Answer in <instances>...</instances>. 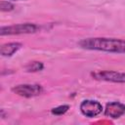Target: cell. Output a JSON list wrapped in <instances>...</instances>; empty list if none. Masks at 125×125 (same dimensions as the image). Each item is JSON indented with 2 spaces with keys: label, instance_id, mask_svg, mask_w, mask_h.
<instances>
[{
  "label": "cell",
  "instance_id": "52a82bcc",
  "mask_svg": "<svg viewBox=\"0 0 125 125\" xmlns=\"http://www.w3.org/2000/svg\"><path fill=\"white\" fill-rule=\"evenodd\" d=\"M21 47H22V44L20 42L5 43V44L1 45V47H0V55L2 57H12Z\"/></svg>",
  "mask_w": 125,
  "mask_h": 125
},
{
  "label": "cell",
  "instance_id": "8fae6325",
  "mask_svg": "<svg viewBox=\"0 0 125 125\" xmlns=\"http://www.w3.org/2000/svg\"><path fill=\"white\" fill-rule=\"evenodd\" d=\"M8 1H21V0H8Z\"/></svg>",
  "mask_w": 125,
  "mask_h": 125
},
{
  "label": "cell",
  "instance_id": "ba28073f",
  "mask_svg": "<svg viewBox=\"0 0 125 125\" xmlns=\"http://www.w3.org/2000/svg\"><path fill=\"white\" fill-rule=\"evenodd\" d=\"M43 68H44L43 62H37V61L30 62H28V63L24 66V69H25V71H27V72H37V71H41Z\"/></svg>",
  "mask_w": 125,
  "mask_h": 125
},
{
  "label": "cell",
  "instance_id": "3957f363",
  "mask_svg": "<svg viewBox=\"0 0 125 125\" xmlns=\"http://www.w3.org/2000/svg\"><path fill=\"white\" fill-rule=\"evenodd\" d=\"M91 76L98 81L125 83V72H120L115 70H97L91 72Z\"/></svg>",
  "mask_w": 125,
  "mask_h": 125
},
{
  "label": "cell",
  "instance_id": "9c48e42d",
  "mask_svg": "<svg viewBox=\"0 0 125 125\" xmlns=\"http://www.w3.org/2000/svg\"><path fill=\"white\" fill-rule=\"evenodd\" d=\"M68 109H69V105L68 104H62V105H59L57 107L52 108L51 112H52V114H55V115H62Z\"/></svg>",
  "mask_w": 125,
  "mask_h": 125
},
{
  "label": "cell",
  "instance_id": "7a4b0ae2",
  "mask_svg": "<svg viewBox=\"0 0 125 125\" xmlns=\"http://www.w3.org/2000/svg\"><path fill=\"white\" fill-rule=\"evenodd\" d=\"M40 30V26L36 23L24 22L12 25H5L0 27V35H21V34H32Z\"/></svg>",
  "mask_w": 125,
  "mask_h": 125
},
{
  "label": "cell",
  "instance_id": "6da1fadb",
  "mask_svg": "<svg viewBox=\"0 0 125 125\" xmlns=\"http://www.w3.org/2000/svg\"><path fill=\"white\" fill-rule=\"evenodd\" d=\"M78 45L85 50L112 54H125V40L120 38L90 37L80 40Z\"/></svg>",
  "mask_w": 125,
  "mask_h": 125
},
{
  "label": "cell",
  "instance_id": "277c9868",
  "mask_svg": "<svg viewBox=\"0 0 125 125\" xmlns=\"http://www.w3.org/2000/svg\"><path fill=\"white\" fill-rule=\"evenodd\" d=\"M11 90L14 94L26 99L37 97L43 93V88L39 84H19Z\"/></svg>",
  "mask_w": 125,
  "mask_h": 125
},
{
  "label": "cell",
  "instance_id": "5b68a950",
  "mask_svg": "<svg viewBox=\"0 0 125 125\" xmlns=\"http://www.w3.org/2000/svg\"><path fill=\"white\" fill-rule=\"evenodd\" d=\"M79 109L81 113L89 118L98 116L103 111V105L95 100H84L81 102Z\"/></svg>",
  "mask_w": 125,
  "mask_h": 125
},
{
  "label": "cell",
  "instance_id": "8992f818",
  "mask_svg": "<svg viewBox=\"0 0 125 125\" xmlns=\"http://www.w3.org/2000/svg\"><path fill=\"white\" fill-rule=\"evenodd\" d=\"M125 114V104L119 102L107 103L104 108V115L112 119H117Z\"/></svg>",
  "mask_w": 125,
  "mask_h": 125
},
{
  "label": "cell",
  "instance_id": "30bf717a",
  "mask_svg": "<svg viewBox=\"0 0 125 125\" xmlns=\"http://www.w3.org/2000/svg\"><path fill=\"white\" fill-rule=\"evenodd\" d=\"M15 9V5L10 1L2 0L0 1V10L1 12H11Z\"/></svg>",
  "mask_w": 125,
  "mask_h": 125
}]
</instances>
